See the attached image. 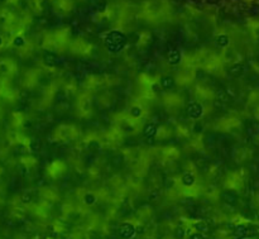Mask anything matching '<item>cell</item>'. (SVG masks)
<instances>
[{
  "label": "cell",
  "instance_id": "3957f363",
  "mask_svg": "<svg viewBox=\"0 0 259 239\" xmlns=\"http://www.w3.org/2000/svg\"><path fill=\"white\" fill-rule=\"evenodd\" d=\"M143 134L147 139L153 140L155 134H157V125H155L154 123H148L146 127L143 128Z\"/></svg>",
  "mask_w": 259,
  "mask_h": 239
},
{
  "label": "cell",
  "instance_id": "7c38bea8",
  "mask_svg": "<svg viewBox=\"0 0 259 239\" xmlns=\"http://www.w3.org/2000/svg\"><path fill=\"white\" fill-rule=\"evenodd\" d=\"M85 203L87 205H91L95 203V196L92 195V193H86L85 195Z\"/></svg>",
  "mask_w": 259,
  "mask_h": 239
},
{
  "label": "cell",
  "instance_id": "8992f818",
  "mask_svg": "<svg viewBox=\"0 0 259 239\" xmlns=\"http://www.w3.org/2000/svg\"><path fill=\"white\" fill-rule=\"evenodd\" d=\"M44 62L47 66H51V67H56L60 64V58L55 55H52V53H49V55H47L44 57Z\"/></svg>",
  "mask_w": 259,
  "mask_h": 239
},
{
  "label": "cell",
  "instance_id": "7a4b0ae2",
  "mask_svg": "<svg viewBox=\"0 0 259 239\" xmlns=\"http://www.w3.org/2000/svg\"><path fill=\"white\" fill-rule=\"evenodd\" d=\"M118 233H119L120 238L123 239H130L133 235L135 234V228L132 225V224H128V223H124L121 224L118 229Z\"/></svg>",
  "mask_w": 259,
  "mask_h": 239
},
{
  "label": "cell",
  "instance_id": "5bb4252c",
  "mask_svg": "<svg viewBox=\"0 0 259 239\" xmlns=\"http://www.w3.org/2000/svg\"><path fill=\"white\" fill-rule=\"evenodd\" d=\"M188 239H205V238H204V235L201 234V233H195V234L190 235Z\"/></svg>",
  "mask_w": 259,
  "mask_h": 239
},
{
  "label": "cell",
  "instance_id": "5b68a950",
  "mask_svg": "<svg viewBox=\"0 0 259 239\" xmlns=\"http://www.w3.org/2000/svg\"><path fill=\"white\" fill-rule=\"evenodd\" d=\"M159 85H161V87L163 90H171V89L174 87V78L172 77V76H163V77L161 78Z\"/></svg>",
  "mask_w": 259,
  "mask_h": 239
},
{
  "label": "cell",
  "instance_id": "277c9868",
  "mask_svg": "<svg viewBox=\"0 0 259 239\" xmlns=\"http://www.w3.org/2000/svg\"><path fill=\"white\" fill-rule=\"evenodd\" d=\"M221 200L225 204L235 205V204H237V201H238V196L235 195L233 191H223L221 192Z\"/></svg>",
  "mask_w": 259,
  "mask_h": 239
},
{
  "label": "cell",
  "instance_id": "30bf717a",
  "mask_svg": "<svg viewBox=\"0 0 259 239\" xmlns=\"http://www.w3.org/2000/svg\"><path fill=\"white\" fill-rule=\"evenodd\" d=\"M195 228L197 229V231H201V233H207L210 230V225L206 221H199L195 224Z\"/></svg>",
  "mask_w": 259,
  "mask_h": 239
},
{
  "label": "cell",
  "instance_id": "52a82bcc",
  "mask_svg": "<svg viewBox=\"0 0 259 239\" xmlns=\"http://www.w3.org/2000/svg\"><path fill=\"white\" fill-rule=\"evenodd\" d=\"M234 234L237 235L238 238H243V237H245V235L249 234V229L245 225H239V226L235 228Z\"/></svg>",
  "mask_w": 259,
  "mask_h": 239
},
{
  "label": "cell",
  "instance_id": "8fae6325",
  "mask_svg": "<svg viewBox=\"0 0 259 239\" xmlns=\"http://www.w3.org/2000/svg\"><path fill=\"white\" fill-rule=\"evenodd\" d=\"M174 237H176L177 239H183L185 237V230L182 229L181 226H178L176 230H174Z\"/></svg>",
  "mask_w": 259,
  "mask_h": 239
},
{
  "label": "cell",
  "instance_id": "6da1fadb",
  "mask_svg": "<svg viewBox=\"0 0 259 239\" xmlns=\"http://www.w3.org/2000/svg\"><path fill=\"white\" fill-rule=\"evenodd\" d=\"M186 111H187L190 118H192V119H199V118L202 115V106H201L199 102L192 101L187 105Z\"/></svg>",
  "mask_w": 259,
  "mask_h": 239
},
{
  "label": "cell",
  "instance_id": "ba28073f",
  "mask_svg": "<svg viewBox=\"0 0 259 239\" xmlns=\"http://www.w3.org/2000/svg\"><path fill=\"white\" fill-rule=\"evenodd\" d=\"M168 61H169V63H172V64H177V63H180V61H181V56H180V53H178L177 51H172V52H169V55H168Z\"/></svg>",
  "mask_w": 259,
  "mask_h": 239
},
{
  "label": "cell",
  "instance_id": "4fadbf2b",
  "mask_svg": "<svg viewBox=\"0 0 259 239\" xmlns=\"http://www.w3.org/2000/svg\"><path fill=\"white\" fill-rule=\"evenodd\" d=\"M130 113L133 116L138 118V116H140V114H142V110H140V108H138V106H134V108L130 110Z\"/></svg>",
  "mask_w": 259,
  "mask_h": 239
},
{
  "label": "cell",
  "instance_id": "9a60e30c",
  "mask_svg": "<svg viewBox=\"0 0 259 239\" xmlns=\"http://www.w3.org/2000/svg\"><path fill=\"white\" fill-rule=\"evenodd\" d=\"M200 129H202V125H201V124H196L195 125V132H200Z\"/></svg>",
  "mask_w": 259,
  "mask_h": 239
},
{
  "label": "cell",
  "instance_id": "9c48e42d",
  "mask_svg": "<svg viewBox=\"0 0 259 239\" xmlns=\"http://www.w3.org/2000/svg\"><path fill=\"white\" fill-rule=\"evenodd\" d=\"M193 182H195V176H193V175L185 173L183 176H182V184L185 186H191V185H193Z\"/></svg>",
  "mask_w": 259,
  "mask_h": 239
}]
</instances>
